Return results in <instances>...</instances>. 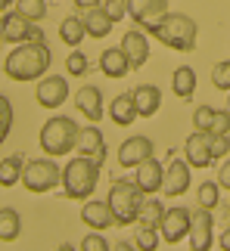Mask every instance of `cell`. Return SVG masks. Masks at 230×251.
<instances>
[{
  "mask_svg": "<svg viewBox=\"0 0 230 251\" xmlns=\"http://www.w3.org/2000/svg\"><path fill=\"white\" fill-rule=\"evenodd\" d=\"M53 62L50 44H16V50H9V56L3 59V75L13 81H41L47 69Z\"/></svg>",
  "mask_w": 230,
  "mask_h": 251,
  "instance_id": "1",
  "label": "cell"
},
{
  "mask_svg": "<svg viewBox=\"0 0 230 251\" xmlns=\"http://www.w3.org/2000/svg\"><path fill=\"white\" fill-rule=\"evenodd\" d=\"M146 34L159 37L165 47H171V50H177V53H190V50H196L199 25L187 13H165L152 28H146Z\"/></svg>",
  "mask_w": 230,
  "mask_h": 251,
  "instance_id": "2",
  "label": "cell"
},
{
  "mask_svg": "<svg viewBox=\"0 0 230 251\" xmlns=\"http://www.w3.org/2000/svg\"><path fill=\"white\" fill-rule=\"evenodd\" d=\"M97 183H100V165L93 158L78 155L62 168L65 199H90L93 192H97Z\"/></svg>",
  "mask_w": 230,
  "mask_h": 251,
  "instance_id": "3",
  "label": "cell"
},
{
  "mask_svg": "<svg viewBox=\"0 0 230 251\" xmlns=\"http://www.w3.org/2000/svg\"><path fill=\"white\" fill-rule=\"evenodd\" d=\"M143 189L137 186L134 180H115L109 186V208L115 214V226H131L137 224V214H140V205H143Z\"/></svg>",
  "mask_w": 230,
  "mask_h": 251,
  "instance_id": "4",
  "label": "cell"
},
{
  "mask_svg": "<svg viewBox=\"0 0 230 251\" xmlns=\"http://www.w3.org/2000/svg\"><path fill=\"white\" fill-rule=\"evenodd\" d=\"M78 124H75L69 115H56L41 127V149L47 152L50 158L56 155H65V152L75 149V140H78Z\"/></svg>",
  "mask_w": 230,
  "mask_h": 251,
  "instance_id": "5",
  "label": "cell"
},
{
  "mask_svg": "<svg viewBox=\"0 0 230 251\" xmlns=\"http://www.w3.org/2000/svg\"><path fill=\"white\" fill-rule=\"evenodd\" d=\"M62 183V171L53 158H34L22 171V186L28 192H50Z\"/></svg>",
  "mask_w": 230,
  "mask_h": 251,
  "instance_id": "6",
  "label": "cell"
},
{
  "mask_svg": "<svg viewBox=\"0 0 230 251\" xmlns=\"http://www.w3.org/2000/svg\"><path fill=\"white\" fill-rule=\"evenodd\" d=\"M190 220H193V211L190 208H165V217H162V224H159V236H162V242H168V245H177V242H184V239L190 236Z\"/></svg>",
  "mask_w": 230,
  "mask_h": 251,
  "instance_id": "7",
  "label": "cell"
},
{
  "mask_svg": "<svg viewBox=\"0 0 230 251\" xmlns=\"http://www.w3.org/2000/svg\"><path fill=\"white\" fill-rule=\"evenodd\" d=\"M187 239H190V251H212V245H215V217H212V211L196 205Z\"/></svg>",
  "mask_w": 230,
  "mask_h": 251,
  "instance_id": "8",
  "label": "cell"
},
{
  "mask_svg": "<svg viewBox=\"0 0 230 251\" xmlns=\"http://www.w3.org/2000/svg\"><path fill=\"white\" fill-rule=\"evenodd\" d=\"M34 100H37V105H44V109H59V105L69 100V81H65L62 75H44V78L37 81Z\"/></svg>",
  "mask_w": 230,
  "mask_h": 251,
  "instance_id": "9",
  "label": "cell"
},
{
  "mask_svg": "<svg viewBox=\"0 0 230 251\" xmlns=\"http://www.w3.org/2000/svg\"><path fill=\"white\" fill-rule=\"evenodd\" d=\"M184 158L190 168H208L212 161V133L208 130H193L184 143Z\"/></svg>",
  "mask_w": 230,
  "mask_h": 251,
  "instance_id": "10",
  "label": "cell"
},
{
  "mask_svg": "<svg viewBox=\"0 0 230 251\" xmlns=\"http://www.w3.org/2000/svg\"><path fill=\"white\" fill-rule=\"evenodd\" d=\"M190 189V165L187 161L174 158L168 152V165H165V183H162V192H165L168 199H177L184 196V192Z\"/></svg>",
  "mask_w": 230,
  "mask_h": 251,
  "instance_id": "11",
  "label": "cell"
},
{
  "mask_svg": "<svg viewBox=\"0 0 230 251\" xmlns=\"http://www.w3.org/2000/svg\"><path fill=\"white\" fill-rule=\"evenodd\" d=\"M75 149H78V155L93 158L97 165H103V161H106V140H103V130L97 127V124H87V127L78 130Z\"/></svg>",
  "mask_w": 230,
  "mask_h": 251,
  "instance_id": "12",
  "label": "cell"
},
{
  "mask_svg": "<svg viewBox=\"0 0 230 251\" xmlns=\"http://www.w3.org/2000/svg\"><path fill=\"white\" fill-rule=\"evenodd\" d=\"M165 13H168V0H128V16L143 28V31L152 28Z\"/></svg>",
  "mask_w": 230,
  "mask_h": 251,
  "instance_id": "13",
  "label": "cell"
},
{
  "mask_svg": "<svg viewBox=\"0 0 230 251\" xmlns=\"http://www.w3.org/2000/svg\"><path fill=\"white\" fill-rule=\"evenodd\" d=\"M146 158H152L149 137H128L118 146V168H140Z\"/></svg>",
  "mask_w": 230,
  "mask_h": 251,
  "instance_id": "14",
  "label": "cell"
},
{
  "mask_svg": "<svg viewBox=\"0 0 230 251\" xmlns=\"http://www.w3.org/2000/svg\"><path fill=\"white\" fill-rule=\"evenodd\" d=\"M31 25L34 22H28L25 16H19L16 9H13V13H3V16H0V41H3V44H25Z\"/></svg>",
  "mask_w": 230,
  "mask_h": 251,
  "instance_id": "15",
  "label": "cell"
},
{
  "mask_svg": "<svg viewBox=\"0 0 230 251\" xmlns=\"http://www.w3.org/2000/svg\"><path fill=\"white\" fill-rule=\"evenodd\" d=\"M134 183L143 189V196H152V192L162 189V183H165V165H159L156 158H146L140 168H134Z\"/></svg>",
  "mask_w": 230,
  "mask_h": 251,
  "instance_id": "16",
  "label": "cell"
},
{
  "mask_svg": "<svg viewBox=\"0 0 230 251\" xmlns=\"http://www.w3.org/2000/svg\"><path fill=\"white\" fill-rule=\"evenodd\" d=\"M81 220H84V224H87L90 229H97V233H103V229L115 226V214H112L109 201H100V199L84 201V208H81Z\"/></svg>",
  "mask_w": 230,
  "mask_h": 251,
  "instance_id": "17",
  "label": "cell"
},
{
  "mask_svg": "<svg viewBox=\"0 0 230 251\" xmlns=\"http://www.w3.org/2000/svg\"><path fill=\"white\" fill-rule=\"evenodd\" d=\"M121 50H124V56H128V62H131V69H143L146 65V59H149V41H146V34L143 31H128L121 37Z\"/></svg>",
  "mask_w": 230,
  "mask_h": 251,
  "instance_id": "18",
  "label": "cell"
},
{
  "mask_svg": "<svg viewBox=\"0 0 230 251\" xmlns=\"http://www.w3.org/2000/svg\"><path fill=\"white\" fill-rule=\"evenodd\" d=\"M75 105H78V112L87 118L90 124H100L103 118V90L100 87H81L78 93H75Z\"/></svg>",
  "mask_w": 230,
  "mask_h": 251,
  "instance_id": "19",
  "label": "cell"
},
{
  "mask_svg": "<svg viewBox=\"0 0 230 251\" xmlns=\"http://www.w3.org/2000/svg\"><path fill=\"white\" fill-rule=\"evenodd\" d=\"M131 96H134V105H137V115H140V118H152V115L159 112V105H162V90H159L156 84L134 87Z\"/></svg>",
  "mask_w": 230,
  "mask_h": 251,
  "instance_id": "20",
  "label": "cell"
},
{
  "mask_svg": "<svg viewBox=\"0 0 230 251\" xmlns=\"http://www.w3.org/2000/svg\"><path fill=\"white\" fill-rule=\"evenodd\" d=\"M100 72L106 75V78H124V75L131 72V62H128V56H124L121 47H109V50L100 53Z\"/></svg>",
  "mask_w": 230,
  "mask_h": 251,
  "instance_id": "21",
  "label": "cell"
},
{
  "mask_svg": "<svg viewBox=\"0 0 230 251\" xmlns=\"http://www.w3.org/2000/svg\"><path fill=\"white\" fill-rule=\"evenodd\" d=\"M109 115H112L115 124H121V127H128V124H134V118H140L131 93H118V96H115L112 105H109Z\"/></svg>",
  "mask_w": 230,
  "mask_h": 251,
  "instance_id": "22",
  "label": "cell"
},
{
  "mask_svg": "<svg viewBox=\"0 0 230 251\" xmlns=\"http://www.w3.org/2000/svg\"><path fill=\"white\" fill-rule=\"evenodd\" d=\"M171 90H174L177 100H190L196 93V72L190 65H177L174 75H171Z\"/></svg>",
  "mask_w": 230,
  "mask_h": 251,
  "instance_id": "23",
  "label": "cell"
},
{
  "mask_svg": "<svg viewBox=\"0 0 230 251\" xmlns=\"http://www.w3.org/2000/svg\"><path fill=\"white\" fill-rule=\"evenodd\" d=\"M25 165H28V161L19 155V152H16V155H6L3 161H0V186H6V189H9V186H16V183L22 180Z\"/></svg>",
  "mask_w": 230,
  "mask_h": 251,
  "instance_id": "24",
  "label": "cell"
},
{
  "mask_svg": "<svg viewBox=\"0 0 230 251\" xmlns=\"http://www.w3.org/2000/svg\"><path fill=\"white\" fill-rule=\"evenodd\" d=\"M22 236V217L16 208H0V242H16Z\"/></svg>",
  "mask_w": 230,
  "mask_h": 251,
  "instance_id": "25",
  "label": "cell"
},
{
  "mask_svg": "<svg viewBox=\"0 0 230 251\" xmlns=\"http://www.w3.org/2000/svg\"><path fill=\"white\" fill-rule=\"evenodd\" d=\"M59 37H62V44H69L72 50H78V47H81V41L87 37L84 19H78V16H69V19H62V25H59Z\"/></svg>",
  "mask_w": 230,
  "mask_h": 251,
  "instance_id": "26",
  "label": "cell"
},
{
  "mask_svg": "<svg viewBox=\"0 0 230 251\" xmlns=\"http://www.w3.org/2000/svg\"><path fill=\"white\" fill-rule=\"evenodd\" d=\"M162 217H165V205H162L159 199H143V205H140V214H137V224L140 226H149V229H159L162 224Z\"/></svg>",
  "mask_w": 230,
  "mask_h": 251,
  "instance_id": "27",
  "label": "cell"
},
{
  "mask_svg": "<svg viewBox=\"0 0 230 251\" xmlns=\"http://www.w3.org/2000/svg\"><path fill=\"white\" fill-rule=\"evenodd\" d=\"M112 19L103 13V6H97V9H87V16H84V28H87V34L90 37H106L109 31H112Z\"/></svg>",
  "mask_w": 230,
  "mask_h": 251,
  "instance_id": "28",
  "label": "cell"
},
{
  "mask_svg": "<svg viewBox=\"0 0 230 251\" xmlns=\"http://www.w3.org/2000/svg\"><path fill=\"white\" fill-rule=\"evenodd\" d=\"M196 205L205 208V211H215L218 205H221V186H218V180L199 183V189H196Z\"/></svg>",
  "mask_w": 230,
  "mask_h": 251,
  "instance_id": "29",
  "label": "cell"
},
{
  "mask_svg": "<svg viewBox=\"0 0 230 251\" xmlns=\"http://www.w3.org/2000/svg\"><path fill=\"white\" fill-rule=\"evenodd\" d=\"M16 13L25 16L28 22H41L47 16V0H16Z\"/></svg>",
  "mask_w": 230,
  "mask_h": 251,
  "instance_id": "30",
  "label": "cell"
},
{
  "mask_svg": "<svg viewBox=\"0 0 230 251\" xmlns=\"http://www.w3.org/2000/svg\"><path fill=\"white\" fill-rule=\"evenodd\" d=\"M9 130H13V102H9L3 93H0V146L6 143Z\"/></svg>",
  "mask_w": 230,
  "mask_h": 251,
  "instance_id": "31",
  "label": "cell"
},
{
  "mask_svg": "<svg viewBox=\"0 0 230 251\" xmlns=\"http://www.w3.org/2000/svg\"><path fill=\"white\" fill-rule=\"evenodd\" d=\"M159 229H149V226H140L137 236H134V245H137L140 251H156L159 248Z\"/></svg>",
  "mask_w": 230,
  "mask_h": 251,
  "instance_id": "32",
  "label": "cell"
},
{
  "mask_svg": "<svg viewBox=\"0 0 230 251\" xmlns=\"http://www.w3.org/2000/svg\"><path fill=\"white\" fill-rule=\"evenodd\" d=\"M65 72H69L72 78H81V75L87 72V56H84L81 50H72L69 56H65Z\"/></svg>",
  "mask_w": 230,
  "mask_h": 251,
  "instance_id": "33",
  "label": "cell"
},
{
  "mask_svg": "<svg viewBox=\"0 0 230 251\" xmlns=\"http://www.w3.org/2000/svg\"><path fill=\"white\" fill-rule=\"evenodd\" d=\"M81 251H112V245L106 242V236H103V233L90 229V233L81 239Z\"/></svg>",
  "mask_w": 230,
  "mask_h": 251,
  "instance_id": "34",
  "label": "cell"
},
{
  "mask_svg": "<svg viewBox=\"0 0 230 251\" xmlns=\"http://www.w3.org/2000/svg\"><path fill=\"white\" fill-rule=\"evenodd\" d=\"M212 84L218 87V90H230V59L218 62L212 69Z\"/></svg>",
  "mask_w": 230,
  "mask_h": 251,
  "instance_id": "35",
  "label": "cell"
},
{
  "mask_svg": "<svg viewBox=\"0 0 230 251\" xmlns=\"http://www.w3.org/2000/svg\"><path fill=\"white\" fill-rule=\"evenodd\" d=\"M212 121H215V109H212V105H196V112H193L196 130H212Z\"/></svg>",
  "mask_w": 230,
  "mask_h": 251,
  "instance_id": "36",
  "label": "cell"
},
{
  "mask_svg": "<svg viewBox=\"0 0 230 251\" xmlns=\"http://www.w3.org/2000/svg\"><path fill=\"white\" fill-rule=\"evenodd\" d=\"M103 13H106L112 22H121L128 16V0H103Z\"/></svg>",
  "mask_w": 230,
  "mask_h": 251,
  "instance_id": "37",
  "label": "cell"
},
{
  "mask_svg": "<svg viewBox=\"0 0 230 251\" xmlns=\"http://www.w3.org/2000/svg\"><path fill=\"white\" fill-rule=\"evenodd\" d=\"M227 152H230V133H224V137H212V161H221Z\"/></svg>",
  "mask_w": 230,
  "mask_h": 251,
  "instance_id": "38",
  "label": "cell"
},
{
  "mask_svg": "<svg viewBox=\"0 0 230 251\" xmlns=\"http://www.w3.org/2000/svg\"><path fill=\"white\" fill-rule=\"evenodd\" d=\"M212 137H224V133H230V115L227 112H215V121H212Z\"/></svg>",
  "mask_w": 230,
  "mask_h": 251,
  "instance_id": "39",
  "label": "cell"
},
{
  "mask_svg": "<svg viewBox=\"0 0 230 251\" xmlns=\"http://www.w3.org/2000/svg\"><path fill=\"white\" fill-rule=\"evenodd\" d=\"M218 186L230 192V161H224V165H221V171H218Z\"/></svg>",
  "mask_w": 230,
  "mask_h": 251,
  "instance_id": "40",
  "label": "cell"
},
{
  "mask_svg": "<svg viewBox=\"0 0 230 251\" xmlns=\"http://www.w3.org/2000/svg\"><path fill=\"white\" fill-rule=\"evenodd\" d=\"M28 41H31V44H47L44 28H41V25H31V31H28Z\"/></svg>",
  "mask_w": 230,
  "mask_h": 251,
  "instance_id": "41",
  "label": "cell"
},
{
  "mask_svg": "<svg viewBox=\"0 0 230 251\" xmlns=\"http://www.w3.org/2000/svg\"><path fill=\"white\" fill-rule=\"evenodd\" d=\"M75 6L87 13V9H97V6H103V0H75Z\"/></svg>",
  "mask_w": 230,
  "mask_h": 251,
  "instance_id": "42",
  "label": "cell"
},
{
  "mask_svg": "<svg viewBox=\"0 0 230 251\" xmlns=\"http://www.w3.org/2000/svg\"><path fill=\"white\" fill-rule=\"evenodd\" d=\"M112 251H140L134 242H118V245H112Z\"/></svg>",
  "mask_w": 230,
  "mask_h": 251,
  "instance_id": "43",
  "label": "cell"
},
{
  "mask_svg": "<svg viewBox=\"0 0 230 251\" xmlns=\"http://www.w3.org/2000/svg\"><path fill=\"white\" fill-rule=\"evenodd\" d=\"M221 248H224V251H230V226L221 233Z\"/></svg>",
  "mask_w": 230,
  "mask_h": 251,
  "instance_id": "44",
  "label": "cell"
},
{
  "mask_svg": "<svg viewBox=\"0 0 230 251\" xmlns=\"http://www.w3.org/2000/svg\"><path fill=\"white\" fill-rule=\"evenodd\" d=\"M56 251H81V248H75L72 242H62V245H59V248H56Z\"/></svg>",
  "mask_w": 230,
  "mask_h": 251,
  "instance_id": "45",
  "label": "cell"
},
{
  "mask_svg": "<svg viewBox=\"0 0 230 251\" xmlns=\"http://www.w3.org/2000/svg\"><path fill=\"white\" fill-rule=\"evenodd\" d=\"M221 208H224V214H227V217H230V196H227V199H224V201H221Z\"/></svg>",
  "mask_w": 230,
  "mask_h": 251,
  "instance_id": "46",
  "label": "cell"
},
{
  "mask_svg": "<svg viewBox=\"0 0 230 251\" xmlns=\"http://www.w3.org/2000/svg\"><path fill=\"white\" fill-rule=\"evenodd\" d=\"M6 6H16V0H0V9H6Z\"/></svg>",
  "mask_w": 230,
  "mask_h": 251,
  "instance_id": "47",
  "label": "cell"
},
{
  "mask_svg": "<svg viewBox=\"0 0 230 251\" xmlns=\"http://www.w3.org/2000/svg\"><path fill=\"white\" fill-rule=\"evenodd\" d=\"M224 112L230 115V90H227V102H224Z\"/></svg>",
  "mask_w": 230,
  "mask_h": 251,
  "instance_id": "48",
  "label": "cell"
}]
</instances>
